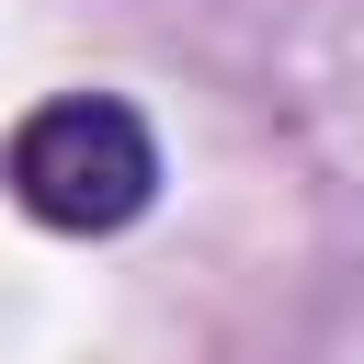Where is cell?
Masks as SVG:
<instances>
[{"mask_svg":"<svg viewBox=\"0 0 364 364\" xmlns=\"http://www.w3.org/2000/svg\"><path fill=\"white\" fill-rule=\"evenodd\" d=\"M0 182L34 228H68V239H114L159 205V136L136 102L114 91H57L11 125L0 148Z\"/></svg>","mask_w":364,"mask_h":364,"instance_id":"6da1fadb","label":"cell"}]
</instances>
